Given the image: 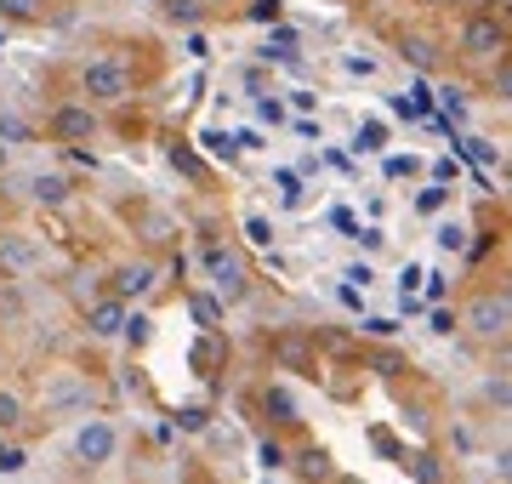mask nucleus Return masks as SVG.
<instances>
[{
	"mask_svg": "<svg viewBox=\"0 0 512 484\" xmlns=\"http://www.w3.org/2000/svg\"><path fill=\"white\" fill-rule=\"evenodd\" d=\"M461 57H473V63H495V57H507V18L501 12H473V18L461 23Z\"/></svg>",
	"mask_w": 512,
	"mask_h": 484,
	"instance_id": "f03ea898",
	"label": "nucleus"
},
{
	"mask_svg": "<svg viewBox=\"0 0 512 484\" xmlns=\"http://www.w3.org/2000/svg\"><path fill=\"white\" fill-rule=\"evenodd\" d=\"M256 462L268 467V473H274V467H285V445H279V439H262V445H256Z\"/></svg>",
	"mask_w": 512,
	"mask_h": 484,
	"instance_id": "6ab92c4d",
	"label": "nucleus"
},
{
	"mask_svg": "<svg viewBox=\"0 0 512 484\" xmlns=\"http://www.w3.org/2000/svg\"><path fill=\"white\" fill-rule=\"evenodd\" d=\"M416 6H439V0H416Z\"/></svg>",
	"mask_w": 512,
	"mask_h": 484,
	"instance_id": "c85d7f7f",
	"label": "nucleus"
},
{
	"mask_svg": "<svg viewBox=\"0 0 512 484\" xmlns=\"http://www.w3.org/2000/svg\"><path fill=\"white\" fill-rule=\"evenodd\" d=\"M18 422H23V399H18L12 388H0V433L18 428Z\"/></svg>",
	"mask_w": 512,
	"mask_h": 484,
	"instance_id": "f3484780",
	"label": "nucleus"
},
{
	"mask_svg": "<svg viewBox=\"0 0 512 484\" xmlns=\"http://www.w3.org/2000/svg\"><path fill=\"white\" fill-rule=\"evenodd\" d=\"M296 473H302V479H330V456L308 445L302 456H296Z\"/></svg>",
	"mask_w": 512,
	"mask_h": 484,
	"instance_id": "2eb2a0df",
	"label": "nucleus"
},
{
	"mask_svg": "<svg viewBox=\"0 0 512 484\" xmlns=\"http://www.w3.org/2000/svg\"><path fill=\"white\" fill-rule=\"evenodd\" d=\"M69 194H74L69 177H57V171H35V177H29V200L35 205H52L57 211V205H69Z\"/></svg>",
	"mask_w": 512,
	"mask_h": 484,
	"instance_id": "9b49d317",
	"label": "nucleus"
},
{
	"mask_svg": "<svg viewBox=\"0 0 512 484\" xmlns=\"http://www.w3.org/2000/svg\"><path fill=\"white\" fill-rule=\"evenodd\" d=\"M86 399H92V388H86L80 376H63V382H52V393H46L52 410H74V405H86Z\"/></svg>",
	"mask_w": 512,
	"mask_h": 484,
	"instance_id": "f8f14e48",
	"label": "nucleus"
},
{
	"mask_svg": "<svg viewBox=\"0 0 512 484\" xmlns=\"http://www.w3.org/2000/svg\"><path fill=\"white\" fill-rule=\"evenodd\" d=\"M444 200H450V188L433 183V188H421L416 194V211H444Z\"/></svg>",
	"mask_w": 512,
	"mask_h": 484,
	"instance_id": "412c9836",
	"label": "nucleus"
},
{
	"mask_svg": "<svg viewBox=\"0 0 512 484\" xmlns=\"http://www.w3.org/2000/svg\"><path fill=\"white\" fill-rule=\"evenodd\" d=\"M109 285H114L109 297H120V302H137V297H148V291L160 285V268H154V262H120Z\"/></svg>",
	"mask_w": 512,
	"mask_h": 484,
	"instance_id": "1a4fd4ad",
	"label": "nucleus"
},
{
	"mask_svg": "<svg viewBox=\"0 0 512 484\" xmlns=\"http://www.w3.org/2000/svg\"><path fill=\"white\" fill-rule=\"evenodd\" d=\"M194 319H200V325H217V319H222V302H217V297H194Z\"/></svg>",
	"mask_w": 512,
	"mask_h": 484,
	"instance_id": "4be33fe9",
	"label": "nucleus"
},
{
	"mask_svg": "<svg viewBox=\"0 0 512 484\" xmlns=\"http://www.w3.org/2000/svg\"><path fill=\"white\" fill-rule=\"evenodd\" d=\"M342 69H348V75H359V80H370V75H376V57H365V52H348V57H342Z\"/></svg>",
	"mask_w": 512,
	"mask_h": 484,
	"instance_id": "aec40b11",
	"label": "nucleus"
},
{
	"mask_svg": "<svg viewBox=\"0 0 512 484\" xmlns=\"http://www.w3.org/2000/svg\"><path fill=\"white\" fill-rule=\"evenodd\" d=\"M433 240H439V251H467V223H456V217H450V223H439V234H433Z\"/></svg>",
	"mask_w": 512,
	"mask_h": 484,
	"instance_id": "dca6fc26",
	"label": "nucleus"
},
{
	"mask_svg": "<svg viewBox=\"0 0 512 484\" xmlns=\"http://www.w3.org/2000/svg\"><path fill=\"white\" fill-rule=\"evenodd\" d=\"M416 479H421V484H439V467H433V456H416Z\"/></svg>",
	"mask_w": 512,
	"mask_h": 484,
	"instance_id": "a878e982",
	"label": "nucleus"
},
{
	"mask_svg": "<svg viewBox=\"0 0 512 484\" xmlns=\"http://www.w3.org/2000/svg\"><path fill=\"white\" fill-rule=\"evenodd\" d=\"M86 331H92L97 342H114V336H126V331H131V302H120V297L86 302Z\"/></svg>",
	"mask_w": 512,
	"mask_h": 484,
	"instance_id": "0eeeda50",
	"label": "nucleus"
},
{
	"mask_svg": "<svg viewBox=\"0 0 512 484\" xmlns=\"http://www.w3.org/2000/svg\"><path fill=\"white\" fill-rule=\"evenodd\" d=\"M245 234H251V245H268L274 240V223L268 217H245Z\"/></svg>",
	"mask_w": 512,
	"mask_h": 484,
	"instance_id": "5701e85b",
	"label": "nucleus"
},
{
	"mask_svg": "<svg viewBox=\"0 0 512 484\" xmlns=\"http://www.w3.org/2000/svg\"><path fill=\"white\" fill-rule=\"evenodd\" d=\"M40 262H46L40 240H29V234H0V268H6L12 280H29V274H40Z\"/></svg>",
	"mask_w": 512,
	"mask_h": 484,
	"instance_id": "423d86ee",
	"label": "nucleus"
},
{
	"mask_svg": "<svg viewBox=\"0 0 512 484\" xmlns=\"http://www.w3.org/2000/svg\"><path fill=\"white\" fill-rule=\"evenodd\" d=\"M279 12H285L279 0H251V6H245V18L251 23H279Z\"/></svg>",
	"mask_w": 512,
	"mask_h": 484,
	"instance_id": "a211bd4d",
	"label": "nucleus"
},
{
	"mask_svg": "<svg viewBox=\"0 0 512 484\" xmlns=\"http://www.w3.org/2000/svg\"><path fill=\"white\" fill-rule=\"evenodd\" d=\"M52 137L57 143H92L97 137V109L92 103H63L52 114Z\"/></svg>",
	"mask_w": 512,
	"mask_h": 484,
	"instance_id": "6e6552de",
	"label": "nucleus"
},
{
	"mask_svg": "<svg viewBox=\"0 0 512 484\" xmlns=\"http://www.w3.org/2000/svg\"><path fill=\"white\" fill-rule=\"evenodd\" d=\"M456 325H461V314H456V308H439V314H433V331H439V336H450Z\"/></svg>",
	"mask_w": 512,
	"mask_h": 484,
	"instance_id": "393cba45",
	"label": "nucleus"
},
{
	"mask_svg": "<svg viewBox=\"0 0 512 484\" xmlns=\"http://www.w3.org/2000/svg\"><path fill=\"white\" fill-rule=\"evenodd\" d=\"M205 268H211L217 302H239V297H245V262H239L234 251H222V245H211V251H205Z\"/></svg>",
	"mask_w": 512,
	"mask_h": 484,
	"instance_id": "39448f33",
	"label": "nucleus"
},
{
	"mask_svg": "<svg viewBox=\"0 0 512 484\" xmlns=\"http://www.w3.org/2000/svg\"><path fill=\"white\" fill-rule=\"evenodd\" d=\"M484 393H490V399H495V405H501V410H507V376H495V382H490V388H484Z\"/></svg>",
	"mask_w": 512,
	"mask_h": 484,
	"instance_id": "bb28decb",
	"label": "nucleus"
},
{
	"mask_svg": "<svg viewBox=\"0 0 512 484\" xmlns=\"http://www.w3.org/2000/svg\"><path fill=\"white\" fill-rule=\"evenodd\" d=\"M399 52L410 57V63H416L421 75H433V69L444 63V46H439L433 35H416V29H410V35H399Z\"/></svg>",
	"mask_w": 512,
	"mask_h": 484,
	"instance_id": "9d476101",
	"label": "nucleus"
},
{
	"mask_svg": "<svg viewBox=\"0 0 512 484\" xmlns=\"http://www.w3.org/2000/svg\"><path fill=\"white\" fill-rule=\"evenodd\" d=\"M0 18L6 23H40L46 18V0H0Z\"/></svg>",
	"mask_w": 512,
	"mask_h": 484,
	"instance_id": "4468645a",
	"label": "nucleus"
},
{
	"mask_svg": "<svg viewBox=\"0 0 512 484\" xmlns=\"http://www.w3.org/2000/svg\"><path fill=\"white\" fill-rule=\"evenodd\" d=\"M114 450H120V433H114V422H103V416H86V422H80V433H74V462H80V467H109Z\"/></svg>",
	"mask_w": 512,
	"mask_h": 484,
	"instance_id": "20e7f679",
	"label": "nucleus"
},
{
	"mask_svg": "<svg viewBox=\"0 0 512 484\" xmlns=\"http://www.w3.org/2000/svg\"><path fill=\"white\" fill-rule=\"evenodd\" d=\"M126 97H131V63H120V57H92V63L80 69V103L114 109V103H126Z\"/></svg>",
	"mask_w": 512,
	"mask_h": 484,
	"instance_id": "f257e3e1",
	"label": "nucleus"
},
{
	"mask_svg": "<svg viewBox=\"0 0 512 484\" xmlns=\"http://www.w3.org/2000/svg\"><path fill=\"white\" fill-rule=\"evenodd\" d=\"M171 166H183L188 177H200V160H194V154H188L183 143H171Z\"/></svg>",
	"mask_w": 512,
	"mask_h": 484,
	"instance_id": "b1692460",
	"label": "nucleus"
},
{
	"mask_svg": "<svg viewBox=\"0 0 512 484\" xmlns=\"http://www.w3.org/2000/svg\"><path fill=\"white\" fill-rule=\"evenodd\" d=\"M313 103H319V97H313V92H291V109H296V114H308Z\"/></svg>",
	"mask_w": 512,
	"mask_h": 484,
	"instance_id": "cd10ccee",
	"label": "nucleus"
},
{
	"mask_svg": "<svg viewBox=\"0 0 512 484\" xmlns=\"http://www.w3.org/2000/svg\"><path fill=\"white\" fill-rule=\"evenodd\" d=\"M262 410H268V422H296V393L291 388H262Z\"/></svg>",
	"mask_w": 512,
	"mask_h": 484,
	"instance_id": "ddd939ff",
	"label": "nucleus"
},
{
	"mask_svg": "<svg viewBox=\"0 0 512 484\" xmlns=\"http://www.w3.org/2000/svg\"><path fill=\"white\" fill-rule=\"evenodd\" d=\"M461 325L473 336H484V342H507V325H512V297L507 291H484V297L461 314Z\"/></svg>",
	"mask_w": 512,
	"mask_h": 484,
	"instance_id": "7ed1b4c3",
	"label": "nucleus"
},
{
	"mask_svg": "<svg viewBox=\"0 0 512 484\" xmlns=\"http://www.w3.org/2000/svg\"><path fill=\"white\" fill-rule=\"evenodd\" d=\"M154 6H160V0H154Z\"/></svg>",
	"mask_w": 512,
	"mask_h": 484,
	"instance_id": "c756f323",
	"label": "nucleus"
}]
</instances>
